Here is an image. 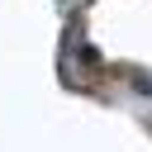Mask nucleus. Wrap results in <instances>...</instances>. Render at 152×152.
Returning a JSON list of instances; mask_svg holds the SVG:
<instances>
[]
</instances>
